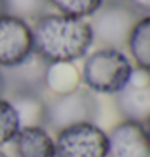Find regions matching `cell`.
<instances>
[{"label":"cell","mask_w":150,"mask_h":157,"mask_svg":"<svg viewBox=\"0 0 150 157\" xmlns=\"http://www.w3.org/2000/svg\"><path fill=\"white\" fill-rule=\"evenodd\" d=\"M34 52L49 63H73L94 44L87 21L65 15H44L32 26Z\"/></svg>","instance_id":"1"},{"label":"cell","mask_w":150,"mask_h":157,"mask_svg":"<svg viewBox=\"0 0 150 157\" xmlns=\"http://www.w3.org/2000/svg\"><path fill=\"white\" fill-rule=\"evenodd\" d=\"M132 63L116 49H99L86 59L81 71L84 88L100 94H116L128 84Z\"/></svg>","instance_id":"2"},{"label":"cell","mask_w":150,"mask_h":157,"mask_svg":"<svg viewBox=\"0 0 150 157\" xmlns=\"http://www.w3.org/2000/svg\"><path fill=\"white\" fill-rule=\"evenodd\" d=\"M137 20L139 16L124 0H103L89 23L94 44H99L100 49L123 50Z\"/></svg>","instance_id":"3"},{"label":"cell","mask_w":150,"mask_h":157,"mask_svg":"<svg viewBox=\"0 0 150 157\" xmlns=\"http://www.w3.org/2000/svg\"><path fill=\"white\" fill-rule=\"evenodd\" d=\"M99 101L95 99L94 92L84 86H78L47 101L45 128L58 133L63 128L73 125L94 123L99 117Z\"/></svg>","instance_id":"4"},{"label":"cell","mask_w":150,"mask_h":157,"mask_svg":"<svg viewBox=\"0 0 150 157\" xmlns=\"http://www.w3.org/2000/svg\"><path fill=\"white\" fill-rule=\"evenodd\" d=\"M49 62L36 52L26 57L23 62L13 67L0 68V76L3 81V96H42L47 89Z\"/></svg>","instance_id":"5"},{"label":"cell","mask_w":150,"mask_h":157,"mask_svg":"<svg viewBox=\"0 0 150 157\" xmlns=\"http://www.w3.org/2000/svg\"><path fill=\"white\" fill-rule=\"evenodd\" d=\"M57 157H108V136L95 123L63 128L55 138Z\"/></svg>","instance_id":"6"},{"label":"cell","mask_w":150,"mask_h":157,"mask_svg":"<svg viewBox=\"0 0 150 157\" xmlns=\"http://www.w3.org/2000/svg\"><path fill=\"white\" fill-rule=\"evenodd\" d=\"M115 107L124 120L145 125L150 121V73L132 70L128 84L115 94Z\"/></svg>","instance_id":"7"},{"label":"cell","mask_w":150,"mask_h":157,"mask_svg":"<svg viewBox=\"0 0 150 157\" xmlns=\"http://www.w3.org/2000/svg\"><path fill=\"white\" fill-rule=\"evenodd\" d=\"M34 52L32 28L11 15L0 16V68L13 67Z\"/></svg>","instance_id":"8"},{"label":"cell","mask_w":150,"mask_h":157,"mask_svg":"<svg viewBox=\"0 0 150 157\" xmlns=\"http://www.w3.org/2000/svg\"><path fill=\"white\" fill-rule=\"evenodd\" d=\"M107 136L108 157H150V143L141 123L123 120Z\"/></svg>","instance_id":"9"},{"label":"cell","mask_w":150,"mask_h":157,"mask_svg":"<svg viewBox=\"0 0 150 157\" xmlns=\"http://www.w3.org/2000/svg\"><path fill=\"white\" fill-rule=\"evenodd\" d=\"M15 157H57L55 139L44 126L20 128L13 138Z\"/></svg>","instance_id":"10"},{"label":"cell","mask_w":150,"mask_h":157,"mask_svg":"<svg viewBox=\"0 0 150 157\" xmlns=\"http://www.w3.org/2000/svg\"><path fill=\"white\" fill-rule=\"evenodd\" d=\"M18 115L20 128L24 126H44L45 128V110L47 101L44 96H15L8 97Z\"/></svg>","instance_id":"11"},{"label":"cell","mask_w":150,"mask_h":157,"mask_svg":"<svg viewBox=\"0 0 150 157\" xmlns=\"http://www.w3.org/2000/svg\"><path fill=\"white\" fill-rule=\"evenodd\" d=\"M126 47L137 68L150 71V16L137 20Z\"/></svg>","instance_id":"12"},{"label":"cell","mask_w":150,"mask_h":157,"mask_svg":"<svg viewBox=\"0 0 150 157\" xmlns=\"http://www.w3.org/2000/svg\"><path fill=\"white\" fill-rule=\"evenodd\" d=\"M81 76H78L73 63H50L47 73V89L52 88L58 94L68 92L79 86Z\"/></svg>","instance_id":"13"},{"label":"cell","mask_w":150,"mask_h":157,"mask_svg":"<svg viewBox=\"0 0 150 157\" xmlns=\"http://www.w3.org/2000/svg\"><path fill=\"white\" fill-rule=\"evenodd\" d=\"M50 7L49 0H3L5 15H11L21 20H39L47 15Z\"/></svg>","instance_id":"14"},{"label":"cell","mask_w":150,"mask_h":157,"mask_svg":"<svg viewBox=\"0 0 150 157\" xmlns=\"http://www.w3.org/2000/svg\"><path fill=\"white\" fill-rule=\"evenodd\" d=\"M49 2L60 11V15L84 20L92 16L102 7L103 0H49Z\"/></svg>","instance_id":"15"},{"label":"cell","mask_w":150,"mask_h":157,"mask_svg":"<svg viewBox=\"0 0 150 157\" xmlns=\"http://www.w3.org/2000/svg\"><path fill=\"white\" fill-rule=\"evenodd\" d=\"M20 131V121L13 105L8 99L0 97V147L13 141L16 133Z\"/></svg>","instance_id":"16"},{"label":"cell","mask_w":150,"mask_h":157,"mask_svg":"<svg viewBox=\"0 0 150 157\" xmlns=\"http://www.w3.org/2000/svg\"><path fill=\"white\" fill-rule=\"evenodd\" d=\"M131 7V10L139 16V18H145L150 16V0H124Z\"/></svg>","instance_id":"17"},{"label":"cell","mask_w":150,"mask_h":157,"mask_svg":"<svg viewBox=\"0 0 150 157\" xmlns=\"http://www.w3.org/2000/svg\"><path fill=\"white\" fill-rule=\"evenodd\" d=\"M144 128H145V133H147V139H148V143H150V121H147V123L144 125Z\"/></svg>","instance_id":"18"},{"label":"cell","mask_w":150,"mask_h":157,"mask_svg":"<svg viewBox=\"0 0 150 157\" xmlns=\"http://www.w3.org/2000/svg\"><path fill=\"white\" fill-rule=\"evenodd\" d=\"M5 15V8H3V0H0V16Z\"/></svg>","instance_id":"19"},{"label":"cell","mask_w":150,"mask_h":157,"mask_svg":"<svg viewBox=\"0 0 150 157\" xmlns=\"http://www.w3.org/2000/svg\"><path fill=\"white\" fill-rule=\"evenodd\" d=\"M0 97H3V81H2V76H0Z\"/></svg>","instance_id":"20"},{"label":"cell","mask_w":150,"mask_h":157,"mask_svg":"<svg viewBox=\"0 0 150 157\" xmlns=\"http://www.w3.org/2000/svg\"><path fill=\"white\" fill-rule=\"evenodd\" d=\"M0 157H7V155H5V154L2 152V151H0Z\"/></svg>","instance_id":"21"}]
</instances>
